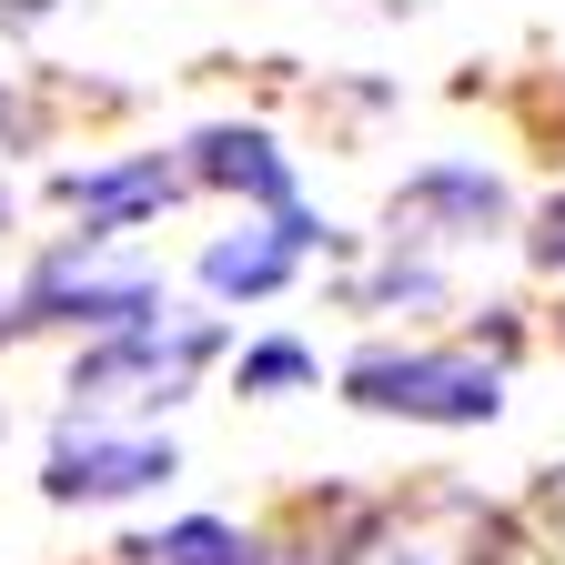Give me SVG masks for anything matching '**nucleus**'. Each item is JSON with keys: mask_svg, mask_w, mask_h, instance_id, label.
Here are the masks:
<instances>
[{"mask_svg": "<svg viewBox=\"0 0 565 565\" xmlns=\"http://www.w3.org/2000/svg\"><path fill=\"white\" fill-rule=\"evenodd\" d=\"M535 263H545V273H565V192L545 202V223H535Z\"/></svg>", "mask_w": 565, "mask_h": 565, "instance_id": "nucleus-11", "label": "nucleus"}, {"mask_svg": "<svg viewBox=\"0 0 565 565\" xmlns=\"http://www.w3.org/2000/svg\"><path fill=\"white\" fill-rule=\"evenodd\" d=\"M313 374H323V364H313V343H253L243 364H233L243 394H303Z\"/></svg>", "mask_w": 565, "mask_h": 565, "instance_id": "nucleus-10", "label": "nucleus"}, {"mask_svg": "<svg viewBox=\"0 0 565 565\" xmlns=\"http://www.w3.org/2000/svg\"><path fill=\"white\" fill-rule=\"evenodd\" d=\"M223 353V323H202V313H182V323H131V333H102L82 364H71V414L82 424H102V414H162V404H182L192 394V374Z\"/></svg>", "mask_w": 565, "mask_h": 565, "instance_id": "nucleus-1", "label": "nucleus"}, {"mask_svg": "<svg viewBox=\"0 0 565 565\" xmlns=\"http://www.w3.org/2000/svg\"><path fill=\"white\" fill-rule=\"evenodd\" d=\"M0 121H11V92H0Z\"/></svg>", "mask_w": 565, "mask_h": 565, "instance_id": "nucleus-15", "label": "nucleus"}, {"mask_svg": "<svg viewBox=\"0 0 565 565\" xmlns=\"http://www.w3.org/2000/svg\"><path fill=\"white\" fill-rule=\"evenodd\" d=\"M152 313H162V273H152V263H102V233L61 243V253L31 273V294H21V323L131 333V323H152Z\"/></svg>", "mask_w": 565, "mask_h": 565, "instance_id": "nucleus-3", "label": "nucleus"}, {"mask_svg": "<svg viewBox=\"0 0 565 565\" xmlns=\"http://www.w3.org/2000/svg\"><path fill=\"white\" fill-rule=\"evenodd\" d=\"M131 565H263V545L243 535V525H223V515H182V525H162V535H141V545H121Z\"/></svg>", "mask_w": 565, "mask_h": 565, "instance_id": "nucleus-9", "label": "nucleus"}, {"mask_svg": "<svg viewBox=\"0 0 565 565\" xmlns=\"http://www.w3.org/2000/svg\"><path fill=\"white\" fill-rule=\"evenodd\" d=\"M172 475H182L172 435H102V424H71V435L51 445L41 494L51 505H121V494H152Z\"/></svg>", "mask_w": 565, "mask_h": 565, "instance_id": "nucleus-4", "label": "nucleus"}, {"mask_svg": "<svg viewBox=\"0 0 565 565\" xmlns=\"http://www.w3.org/2000/svg\"><path fill=\"white\" fill-rule=\"evenodd\" d=\"M303 253H323V223L294 202V212H273V223H253V233L202 243V294H223V303H263V294H282V282L303 273Z\"/></svg>", "mask_w": 565, "mask_h": 565, "instance_id": "nucleus-6", "label": "nucleus"}, {"mask_svg": "<svg viewBox=\"0 0 565 565\" xmlns=\"http://www.w3.org/2000/svg\"><path fill=\"white\" fill-rule=\"evenodd\" d=\"M505 233V182L484 162H424L394 192V243H494Z\"/></svg>", "mask_w": 565, "mask_h": 565, "instance_id": "nucleus-5", "label": "nucleus"}, {"mask_svg": "<svg viewBox=\"0 0 565 565\" xmlns=\"http://www.w3.org/2000/svg\"><path fill=\"white\" fill-rule=\"evenodd\" d=\"M435 294H445L435 273H384V282H374V303H435Z\"/></svg>", "mask_w": 565, "mask_h": 565, "instance_id": "nucleus-12", "label": "nucleus"}, {"mask_svg": "<svg viewBox=\"0 0 565 565\" xmlns=\"http://www.w3.org/2000/svg\"><path fill=\"white\" fill-rule=\"evenodd\" d=\"M182 192V172L162 162V152H141V162H111V172H61V202L82 212V233H102V243H121L131 223H152V212Z\"/></svg>", "mask_w": 565, "mask_h": 565, "instance_id": "nucleus-8", "label": "nucleus"}, {"mask_svg": "<svg viewBox=\"0 0 565 565\" xmlns=\"http://www.w3.org/2000/svg\"><path fill=\"white\" fill-rule=\"evenodd\" d=\"M182 182H212V192H243V202H263V212H294V162H282V141L273 131H253V121H212V131H192L182 141Z\"/></svg>", "mask_w": 565, "mask_h": 565, "instance_id": "nucleus-7", "label": "nucleus"}, {"mask_svg": "<svg viewBox=\"0 0 565 565\" xmlns=\"http://www.w3.org/2000/svg\"><path fill=\"white\" fill-rule=\"evenodd\" d=\"M0 333H21V313H11V303H0Z\"/></svg>", "mask_w": 565, "mask_h": 565, "instance_id": "nucleus-13", "label": "nucleus"}, {"mask_svg": "<svg viewBox=\"0 0 565 565\" xmlns=\"http://www.w3.org/2000/svg\"><path fill=\"white\" fill-rule=\"evenodd\" d=\"M343 404L404 414V424H494L505 414V374L455 343H374L343 364Z\"/></svg>", "mask_w": 565, "mask_h": 565, "instance_id": "nucleus-2", "label": "nucleus"}, {"mask_svg": "<svg viewBox=\"0 0 565 565\" xmlns=\"http://www.w3.org/2000/svg\"><path fill=\"white\" fill-rule=\"evenodd\" d=\"M0 233H11V192H0Z\"/></svg>", "mask_w": 565, "mask_h": 565, "instance_id": "nucleus-14", "label": "nucleus"}]
</instances>
